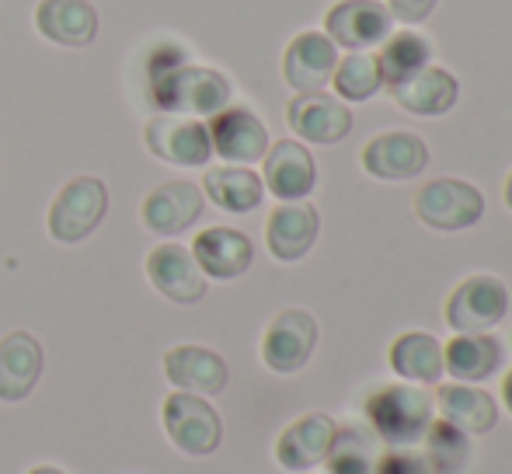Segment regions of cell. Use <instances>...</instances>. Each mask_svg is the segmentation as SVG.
<instances>
[{
    "label": "cell",
    "mask_w": 512,
    "mask_h": 474,
    "mask_svg": "<svg viewBox=\"0 0 512 474\" xmlns=\"http://www.w3.org/2000/svg\"><path fill=\"white\" fill-rule=\"evenodd\" d=\"M140 217L150 234L175 237L203 217V192L192 182H164L143 199Z\"/></svg>",
    "instance_id": "obj_16"
},
{
    "label": "cell",
    "mask_w": 512,
    "mask_h": 474,
    "mask_svg": "<svg viewBox=\"0 0 512 474\" xmlns=\"http://www.w3.org/2000/svg\"><path fill=\"white\" fill-rule=\"evenodd\" d=\"M209 143H213V154H220L230 164H255L269 150V129L262 126V119L251 109H223L216 112L209 122Z\"/></svg>",
    "instance_id": "obj_12"
},
{
    "label": "cell",
    "mask_w": 512,
    "mask_h": 474,
    "mask_svg": "<svg viewBox=\"0 0 512 474\" xmlns=\"http://www.w3.org/2000/svg\"><path fill=\"white\" fill-rule=\"evenodd\" d=\"M164 433L182 454L189 457H209L223 440V422L216 408L209 405L203 394L175 391L164 398L161 408Z\"/></svg>",
    "instance_id": "obj_3"
},
{
    "label": "cell",
    "mask_w": 512,
    "mask_h": 474,
    "mask_svg": "<svg viewBox=\"0 0 512 474\" xmlns=\"http://www.w3.org/2000/svg\"><path fill=\"white\" fill-rule=\"evenodd\" d=\"M366 419L387 447H411L432 422V401L422 387L387 384L366 401Z\"/></svg>",
    "instance_id": "obj_2"
},
{
    "label": "cell",
    "mask_w": 512,
    "mask_h": 474,
    "mask_svg": "<svg viewBox=\"0 0 512 474\" xmlns=\"http://www.w3.org/2000/svg\"><path fill=\"white\" fill-rule=\"evenodd\" d=\"M164 377L189 394H220L230 373L220 353L206 346H175L164 353Z\"/></svg>",
    "instance_id": "obj_19"
},
{
    "label": "cell",
    "mask_w": 512,
    "mask_h": 474,
    "mask_svg": "<svg viewBox=\"0 0 512 474\" xmlns=\"http://www.w3.org/2000/svg\"><path fill=\"white\" fill-rule=\"evenodd\" d=\"M502 366V346L488 332L457 335L443 346V373H450L457 384H478L488 380Z\"/></svg>",
    "instance_id": "obj_25"
},
{
    "label": "cell",
    "mask_w": 512,
    "mask_h": 474,
    "mask_svg": "<svg viewBox=\"0 0 512 474\" xmlns=\"http://www.w3.org/2000/svg\"><path fill=\"white\" fill-rule=\"evenodd\" d=\"M425 471L429 474H460L467 464V454H471V447H467V433H460V429H453L450 422H429V429H425Z\"/></svg>",
    "instance_id": "obj_29"
},
{
    "label": "cell",
    "mask_w": 512,
    "mask_h": 474,
    "mask_svg": "<svg viewBox=\"0 0 512 474\" xmlns=\"http://www.w3.org/2000/svg\"><path fill=\"white\" fill-rule=\"evenodd\" d=\"M147 279L161 297L175 304H199L206 297V276L182 244H157L147 255Z\"/></svg>",
    "instance_id": "obj_13"
},
{
    "label": "cell",
    "mask_w": 512,
    "mask_h": 474,
    "mask_svg": "<svg viewBox=\"0 0 512 474\" xmlns=\"http://www.w3.org/2000/svg\"><path fill=\"white\" fill-rule=\"evenodd\" d=\"M317 227L321 217L310 203H279L269 213V224H265V241L269 251L279 262H300L317 241Z\"/></svg>",
    "instance_id": "obj_18"
},
{
    "label": "cell",
    "mask_w": 512,
    "mask_h": 474,
    "mask_svg": "<svg viewBox=\"0 0 512 474\" xmlns=\"http://www.w3.org/2000/svg\"><path fill=\"white\" fill-rule=\"evenodd\" d=\"M415 217L432 231H467L485 217V196L460 178H432L415 192Z\"/></svg>",
    "instance_id": "obj_4"
},
{
    "label": "cell",
    "mask_w": 512,
    "mask_h": 474,
    "mask_svg": "<svg viewBox=\"0 0 512 474\" xmlns=\"http://www.w3.org/2000/svg\"><path fill=\"white\" fill-rule=\"evenodd\" d=\"M150 98L168 116H216L230 105V81L209 67L168 60L150 67Z\"/></svg>",
    "instance_id": "obj_1"
},
{
    "label": "cell",
    "mask_w": 512,
    "mask_h": 474,
    "mask_svg": "<svg viewBox=\"0 0 512 474\" xmlns=\"http://www.w3.org/2000/svg\"><path fill=\"white\" fill-rule=\"evenodd\" d=\"M373 474H429L425 457L411 447H387L373 464Z\"/></svg>",
    "instance_id": "obj_32"
},
{
    "label": "cell",
    "mask_w": 512,
    "mask_h": 474,
    "mask_svg": "<svg viewBox=\"0 0 512 474\" xmlns=\"http://www.w3.org/2000/svg\"><path fill=\"white\" fill-rule=\"evenodd\" d=\"M387 356H391V370L411 384H439L443 377V346L436 342V335L405 332L391 342Z\"/></svg>",
    "instance_id": "obj_27"
},
{
    "label": "cell",
    "mask_w": 512,
    "mask_h": 474,
    "mask_svg": "<svg viewBox=\"0 0 512 474\" xmlns=\"http://www.w3.org/2000/svg\"><path fill=\"white\" fill-rule=\"evenodd\" d=\"M429 164V147L418 133L391 129V133L373 136L363 147V168L380 182H408L422 175Z\"/></svg>",
    "instance_id": "obj_10"
},
{
    "label": "cell",
    "mask_w": 512,
    "mask_h": 474,
    "mask_svg": "<svg viewBox=\"0 0 512 474\" xmlns=\"http://www.w3.org/2000/svg\"><path fill=\"white\" fill-rule=\"evenodd\" d=\"M42 377V346L35 335L11 332L0 339V401H25Z\"/></svg>",
    "instance_id": "obj_23"
},
{
    "label": "cell",
    "mask_w": 512,
    "mask_h": 474,
    "mask_svg": "<svg viewBox=\"0 0 512 474\" xmlns=\"http://www.w3.org/2000/svg\"><path fill=\"white\" fill-rule=\"evenodd\" d=\"M506 206L512 210V175H509V182H506Z\"/></svg>",
    "instance_id": "obj_36"
},
{
    "label": "cell",
    "mask_w": 512,
    "mask_h": 474,
    "mask_svg": "<svg viewBox=\"0 0 512 474\" xmlns=\"http://www.w3.org/2000/svg\"><path fill=\"white\" fill-rule=\"evenodd\" d=\"M324 464H328V474H373L377 450H373V440L363 433V429L349 426V429H338L335 433Z\"/></svg>",
    "instance_id": "obj_31"
},
{
    "label": "cell",
    "mask_w": 512,
    "mask_h": 474,
    "mask_svg": "<svg viewBox=\"0 0 512 474\" xmlns=\"http://www.w3.org/2000/svg\"><path fill=\"white\" fill-rule=\"evenodd\" d=\"M108 210V189L102 178L81 175L60 189V196L49 206V237L60 244L84 241Z\"/></svg>",
    "instance_id": "obj_5"
},
{
    "label": "cell",
    "mask_w": 512,
    "mask_h": 474,
    "mask_svg": "<svg viewBox=\"0 0 512 474\" xmlns=\"http://www.w3.org/2000/svg\"><path fill=\"white\" fill-rule=\"evenodd\" d=\"M439 419L467 436H485L499 422V405L488 391L471 384H443L436 391Z\"/></svg>",
    "instance_id": "obj_24"
},
{
    "label": "cell",
    "mask_w": 512,
    "mask_h": 474,
    "mask_svg": "<svg viewBox=\"0 0 512 474\" xmlns=\"http://www.w3.org/2000/svg\"><path fill=\"white\" fill-rule=\"evenodd\" d=\"M265 175L262 185L283 203H300L314 192L317 185V164L310 150L297 140H279L265 150Z\"/></svg>",
    "instance_id": "obj_14"
},
{
    "label": "cell",
    "mask_w": 512,
    "mask_h": 474,
    "mask_svg": "<svg viewBox=\"0 0 512 474\" xmlns=\"http://www.w3.org/2000/svg\"><path fill=\"white\" fill-rule=\"evenodd\" d=\"M391 25V11L380 0H338L324 18V35L349 53H363V49L384 46Z\"/></svg>",
    "instance_id": "obj_7"
},
{
    "label": "cell",
    "mask_w": 512,
    "mask_h": 474,
    "mask_svg": "<svg viewBox=\"0 0 512 474\" xmlns=\"http://www.w3.org/2000/svg\"><path fill=\"white\" fill-rule=\"evenodd\" d=\"M331 84H335V91H338V98H342V102H370V98L384 88V81H380L377 56L349 53L345 60H338Z\"/></svg>",
    "instance_id": "obj_30"
},
{
    "label": "cell",
    "mask_w": 512,
    "mask_h": 474,
    "mask_svg": "<svg viewBox=\"0 0 512 474\" xmlns=\"http://www.w3.org/2000/svg\"><path fill=\"white\" fill-rule=\"evenodd\" d=\"M439 0H387V11L391 18L405 21V25H422L432 11H436Z\"/></svg>",
    "instance_id": "obj_33"
},
{
    "label": "cell",
    "mask_w": 512,
    "mask_h": 474,
    "mask_svg": "<svg viewBox=\"0 0 512 474\" xmlns=\"http://www.w3.org/2000/svg\"><path fill=\"white\" fill-rule=\"evenodd\" d=\"M143 143L154 157L178 168H199L213 157V143H209V129L199 119L189 116H154L143 126Z\"/></svg>",
    "instance_id": "obj_9"
},
{
    "label": "cell",
    "mask_w": 512,
    "mask_h": 474,
    "mask_svg": "<svg viewBox=\"0 0 512 474\" xmlns=\"http://www.w3.org/2000/svg\"><path fill=\"white\" fill-rule=\"evenodd\" d=\"M35 28L42 32V39L56 42V46L81 49L95 42L98 11L88 0H42L35 7Z\"/></svg>",
    "instance_id": "obj_21"
},
{
    "label": "cell",
    "mask_w": 512,
    "mask_h": 474,
    "mask_svg": "<svg viewBox=\"0 0 512 474\" xmlns=\"http://www.w3.org/2000/svg\"><path fill=\"white\" fill-rule=\"evenodd\" d=\"M429 60H432V49L418 32L387 35L384 49H380V56H377L380 81H384V88H394V84L408 81L418 70L429 67Z\"/></svg>",
    "instance_id": "obj_28"
},
{
    "label": "cell",
    "mask_w": 512,
    "mask_h": 474,
    "mask_svg": "<svg viewBox=\"0 0 512 474\" xmlns=\"http://www.w3.org/2000/svg\"><path fill=\"white\" fill-rule=\"evenodd\" d=\"M338 46L324 32H300L283 53V77L297 95L324 91L335 77Z\"/></svg>",
    "instance_id": "obj_15"
},
{
    "label": "cell",
    "mask_w": 512,
    "mask_h": 474,
    "mask_svg": "<svg viewBox=\"0 0 512 474\" xmlns=\"http://www.w3.org/2000/svg\"><path fill=\"white\" fill-rule=\"evenodd\" d=\"M192 258L209 279H237L248 272L255 248H251L248 234L234 231V227H209L192 241Z\"/></svg>",
    "instance_id": "obj_22"
},
{
    "label": "cell",
    "mask_w": 512,
    "mask_h": 474,
    "mask_svg": "<svg viewBox=\"0 0 512 474\" xmlns=\"http://www.w3.org/2000/svg\"><path fill=\"white\" fill-rule=\"evenodd\" d=\"M509 311V290L495 276H471L446 300V325L457 335L492 332Z\"/></svg>",
    "instance_id": "obj_6"
},
{
    "label": "cell",
    "mask_w": 512,
    "mask_h": 474,
    "mask_svg": "<svg viewBox=\"0 0 512 474\" xmlns=\"http://www.w3.org/2000/svg\"><path fill=\"white\" fill-rule=\"evenodd\" d=\"M502 405H506V412L512 415V370L506 373V380H502Z\"/></svg>",
    "instance_id": "obj_34"
},
{
    "label": "cell",
    "mask_w": 512,
    "mask_h": 474,
    "mask_svg": "<svg viewBox=\"0 0 512 474\" xmlns=\"http://www.w3.org/2000/svg\"><path fill=\"white\" fill-rule=\"evenodd\" d=\"M286 122L307 143H338L352 133V112L342 98L324 91H304L286 105Z\"/></svg>",
    "instance_id": "obj_11"
},
{
    "label": "cell",
    "mask_w": 512,
    "mask_h": 474,
    "mask_svg": "<svg viewBox=\"0 0 512 474\" xmlns=\"http://www.w3.org/2000/svg\"><path fill=\"white\" fill-rule=\"evenodd\" d=\"M387 91H391V98L398 102V109L411 112V116H422V119L446 116L460 98L457 77L443 67H425V70H418L415 77H408V81L394 84V88H387Z\"/></svg>",
    "instance_id": "obj_20"
},
{
    "label": "cell",
    "mask_w": 512,
    "mask_h": 474,
    "mask_svg": "<svg viewBox=\"0 0 512 474\" xmlns=\"http://www.w3.org/2000/svg\"><path fill=\"white\" fill-rule=\"evenodd\" d=\"M203 192L220 210L251 213L262 203L265 185H262V178L251 168H244V164H223V168H209L203 175Z\"/></svg>",
    "instance_id": "obj_26"
},
{
    "label": "cell",
    "mask_w": 512,
    "mask_h": 474,
    "mask_svg": "<svg viewBox=\"0 0 512 474\" xmlns=\"http://www.w3.org/2000/svg\"><path fill=\"white\" fill-rule=\"evenodd\" d=\"M338 426L331 415L310 412L304 419H297L293 426L283 429V436L276 440V461L290 471H307L314 464H321L331 450Z\"/></svg>",
    "instance_id": "obj_17"
},
{
    "label": "cell",
    "mask_w": 512,
    "mask_h": 474,
    "mask_svg": "<svg viewBox=\"0 0 512 474\" xmlns=\"http://www.w3.org/2000/svg\"><path fill=\"white\" fill-rule=\"evenodd\" d=\"M28 474H63L60 468H49V464H39V468H32Z\"/></svg>",
    "instance_id": "obj_35"
},
{
    "label": "cell",
    "mask_w": 512,
    "mask_h": 474,
    "mask_svg": "<svg viewBox=\"0 0 512 474\" xmlns=\"http://www.w3.org/2000/svg\"><path fill=\"white\" fill-rule=\"evenodd\" d=\"M317 346V321L304 307H286L269 321L262 335V363L276 373H297Z\"/></svg>",
    "instance_id": "obj_8"
}]
</instances>
